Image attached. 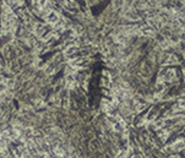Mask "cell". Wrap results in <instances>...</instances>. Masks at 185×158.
<instances>
[{"instance_id": "cell-1", "label": "cell", "mask_w": 185, "mask_h": 158, "mask_svg": "<svg viewBox=\"0 0 185 158\" xmlns=\"http://www.w3.org/2000/svg\"><path fill=\"white\" fill-rule=\"evenodd\" d=\"M44 19H46V21L48 22L49 25L55 26V25L59 24V15L56 12H54V11H50L49 14H47L46 16H44Z\"/></svg>"}, {"instance_id": "cell-2", "label": "cell", "mask_w": 185, "mask_h": 158, "mask_svg": "<svg viewBox=\"0 0 185 158\" xmlns=\"http://www.w3.org/2000/svg\"><path fill=\"white\" fill-rule=\"evenodd\" d=\"M139 31L141 32L142 34H145V36H153V28L150 25H145L142 27H140Z\"/></svg>"}, {"instance_id": "cell-3", "label": "cell", "mask_w": 185, "mask_h": 158, "mask_svg": "<svg viewBox=\"0 0 185 158\" xmlns=\"http://www.w3.org/2000/svg\"><path fill=\"white\" fill-rule=\"evenodd\" d=\"M173 151H181V149L185 147V141L183 140H178L176 142H174V144L171 146Z\"/></svg>"}, {"instance_id": "cell-4", "label": "cell", "mask_w": 185, "mask_h": 158, "mask_svg": "<svg viewBox=\"0 0 185 158\" xmlns=\"http://www.w3.org/2000/svg\"><path fill=\"white\" fill-rule=\"evenodd\" d=\"M77 50H79L77 46H75V44H69V47L66 48V50H65V54L68 55V56H71V55L75 54Z\"/></svg>"}, {"instance_id": "cell-5", "label": "cell", "mask_w": 185, "mask_h": 158, "mask_svg": "<svg viewBox=\"0 0 185 158\" xmlns=\"http://www.w3.org/2000/svg\"><path fill=\"white\" fill-rule=\"evenodd\" d=\"M65 81H66V86H68L69 88H72V87H75V79H74L72 75H66V77H65Z\"/></svg>"}, {"instance_id": "cell-6", "label": "cell", "mask_w": 185, "mask_h": 158, "mask_svg": "<svg viewBox=\"0 0 185 158\" xmlns=\"http://www.w3.org/2000/svg\"><path fill=\"white\" fill-rule=\"evenodd\" d=\"M102 85L106 86V87H109V85H110V77H109L108 74H103V76H102Z\"/></svg>"}, {"instance_id": "cell-7", "label": "cell", "mask_w": 185, "mask_h": 158, "mask_svg": "<svg viewBox=\"0 0 185 158\" xmlns=\"http://www.w3.org/2000/svg\"><path fill=\"white\" fill-rule=\"evenodd\" d=\"M54 153H55L58 157H60V158H63V157H64V154H65L64 149H63V148H60V147H55V148H54Z\"/></svg>"}, {"instance_id": "cell-8", "label": "cell", "mask_w": 185, "mask_h": 158, "mask_svg": "<svg viewBox=\"0 0 185 158\" xmlns=\"http://www.w3.org/2000/svg\"><path fill=\"white\" fill-rule=\"evenodd\" d=\"M145 107H146V104L137 102V103L135 104V110H136V112H141V110H144V109H145Z\"/></svg>"}, {"instance_id": "cell-9", "label": "cell", "mask_w": 185, "mask_h": 158, "mask_svg": "<svg viewBox=\"0 0 185 158\" xmlns=\"http://www.w3.org/2000/svg\"><path fill=\"white\" fill-rule=\"evenodd\" d=\"M169 136V132L168 131H166V130H162V131H159V137H161V140H167V137Z\"/></svg>"}, {"instance_id": "cell-10", "label": "cell", "mask_w": 185, "mask_h": 158, "mask_svg": "<svg viewBox=\"0 0 185 158\" xmlns=\"http://www.w3.org/2000/svg\"><path fill=\"white\" fill-rule=\"evenodd\" d=\"M43 105H44V103H43V101H36V107L37 108H41V107H43Z\"/></svg>"}, {"instance_id": "cell-11", "label": "cell", "mask_w": 185, "mask_h": 158, "mask_svg": "<svg viewBox=\"0 0 185 158\" xmlns=\"http://www.w3.org/2000/svg\"><path fill=\"white\" fill-rule=\"evenodd\" d=\"M96 147H97V141L93 140V141L91 142V148H92V149H94Z\"/></svg>"}, {"instance_id": "cell-12", "label": "cell", "mask_w": 185, "mask_h": 158, "mask_svg": "<svg viewBox=\"0 0 185 158\" xmlns=\"http://www.w3.org/2000/svg\"><path fill=\"white\" fill-rule=\"evenodd\" d=\"M25 158H29V157H25Z\"/></svg>"}]
</instances>
